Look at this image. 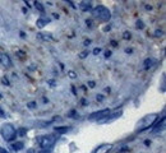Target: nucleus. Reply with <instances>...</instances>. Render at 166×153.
<instances>
[{
	"instance_id": "5",
	"label": "nucleus",
	"mask_w": 166,
	"mask_h": 153,
	"mask_svg": "<svg viewBox=\"0 0 166 153\" xmlns=\"http://www.w3.org/2000/svg\"><path fill=\"white\" fill-rule=\"evenodd\" d=\"M110 112H111V110L110 108H105V110H100V111H96L93 114H91L90 116H88V119L90 120H97V121H101L102 119H105Z\"/></svg>"
},
{
	"instance_id": "29",
	"label": "nucleus",
	"mask_w": 166,
	"mask_h": 153,
	"mask_svg": "<svg viewBox=\"0 0 166 153\" xmlns=\"http://www.w3.org/2000/svg\"><path fill=\"white\" fill-rule=\"evenodd\" d=\"M90 43H91V40H86V42H84V45L87 46V45H90Z\"/></svg>"
},
{
	"instance_id": "16",
	"label": "nucleus",
	"mask_w": 166,
	"mask_h": 153,
	"mask_svg": "<svg viewBox=\"0 0 166 153\" xmlns=\"http://www.w3.org/2000/svg\"><path fill=\"white\" fill-rule=\"evenodd\" d=\"M35 6H36V8L40 10L41 13H43V12H45V8L42 6V4H41V3H38V1H35Z\"/></svg>"
},
{
	"instance_id": "10",
	"label": "nucleus",
	"mask_w": 166,
	"mask_h": 153,
	"mask_svg": "<svg viewBox=\"0 0 166 153\" xmlns=\"http://www.w3.org/2000/svg\"><path fill=\"white\" fill-rule=\"evenodd\" d=\"M164 128H165V117L162 116V119H161V125H160V124H157V125H156V128H155V129L152 130V133H153V134H159Z\"/></svg>"
},
{
	"instance_id": "4",
	"label": "nucleus",
	"mask_w": 166,
	"mask_h": 153,
	"mask_svg": "<svg viewBox=\"0 0 166 153\" xmlns=\"http://www.w3.org/2000/svg\"><path fill=\"white\" fill-rule=\"evenodd\" d=\"M0 133H1V137L4 138V140L6 142H13L17 137V130L12 124H4L0 129Z\"/></svg>"
},
{
	"instance_id": "15",
	"label": "nucleus",
	"mask_w": 166,
	"mask_h": 153,
	"mask_svg": "<svg viewBox=\"0 0 166 153\" xmlns=\"http://www.w3.org/2000/svg\"><path fill=\"white\" fill-rule=\"evenodd\" d=\"M22 148H23V143H22V142H17V143L13 144V149L14 151H20Z\"/></svg>"
},
{
	"instance_id": "25",
	"label": "nucleus",
	"mask_w": 166,
	"mask_h": 153,
	"mask_svg": "<svg viewBox=\"0 0 166 153\" xmlns=\"http://www.w3.org/2000/svg\"><path fill=\"white\" fill-rule=\"evenodd\" d=\"M124 38H130V33H128V32H124Z\"/></svg>"
},
{
	"instance_id": "21",
	"label": "nucleus",
	"mask_w": 166,
	"mask_h": 153,
	"mask_svg": "<svg viewBox=\"0 0 166 153\" xmlns=\"http://www.w3.org/2000/svg\"><path fill=\"white\" fill-rule=\"evenodd\" d=\"M96 98H97V101H102V100H104V96H102V94H97Z\"/></svg>"
},
{
	"instance_id": "19",
	"label": "nucleus",
	"mask_w": 166,
	"mask_h": 153,
	"mask_svg": "<svg viewBox=\"0 0 166 153\" xmlns=\"http://www.w3.org/2000/svg\"><path fill=\"white\" fill-rule=\"evenodd\" d=\"M137 27H138V28H145V24H143L142 20H138V22H137Z\"/></svg>"
},
{
	"instance_id": "12",
	"label": "nucleus",
	"mask_w": 166,
	"mask_h": 153,
	"mask_svg": "<svg viewBox=\"0 0 166 153\" xmlns=\"http://www.w3.org/2000/svg\"><path fill=\"white\" fill-rule=\"evenodd\" d=\"M156 63V60L155 59H152V58H148V59H146L145 60V63H143V67H145V69H148V68H151L152 65Z\"/></svg>"
},
{
	"instance_id": "24",
	"label": "nucleus",
	"mask_w": 166,
	"mask_h": 153,
	"mask_svg": "<svg viewBox=\"0 0 166 153\" xmlns=\"http://www.w3.org/2000/svg\"><path fill=\"white\" fill-rule=\"evenodd\" d=\"M0 153H9L5 148H3V147H0Z\"/></svg>"
},
{
	"instance_id": "6",
	"label": "nucleus",
	"mask_w": 166,
	"mask_h": 153,
	"mask_svg": "<svg viewBox=\"0 0 166 153\" xmlns=\"http://www.w3.org/2000/svg\"><path fill=\"white\" fill-rule=\"evenodd\" d=\"M121 114H123V110H121V108H119V110H116V111H111L105 119H102L101 121H100V124H106V123L113 121V120H115L119 116H121Z\"/></svg>"
},
{
	"instance_id": "28",
	"label": "nucleus",
	"mask_w": 166,
	"mask_h": 153,
	"mask_svg": "<svg viewBox=\"0 0 166 153\" xmlns=\"http://www.w3.org/2000/svg\"><path fill=\"white\" fill-rule=\"evenodd\" d=\"M69 116H70V117L75 116V111H74V110H72V111H70V114H69Z\"/></svg>"
},
{
	"instance_id": "23",
	"label": "nucleus",
	"mask_w": 166,
	"mask_h": 153,
	"mask_svg": "<svg viewBox=\"0 0 166 153\" xmlns=\"http://www.w3.org/2000/svg\"><path fill=\"white\" fill-rule=\"evenodd\" d=\"M68 74H69L70 78H75V76H77V74H75V73H73V72H69Z\"/></svg>"
},
{
	"instance_id": "17",
	"label": "nucleus",
	"mask_w": 166,
	"mask_h": 153,
	"mask_svg": "<svg viewBox=\"0 0 166 153\" xmlns=\"http://www.w3.org/2000/svg\"><path fill=\"white\" fill-rule=\"evenodd\" d=\"M26 132H27V129H26V128H22V129H19V130H18L17 133H18L19 135H22V137H23V135L26 134Z\"/></svg>"
},
{
	"instance_id": "32",
	"label": "nucleus",
	"mask_w": 166,
	"mask_h": 153,
	"mask_svg": "<svg viewBox=\"0 0 166 153\" xmlns=\"http://www.w3.org/2000/svg\"><path fill=\"white\" fill-rule=\"evenodd\" d=\"M125 52H128V54H130V52H132V49H127V50H125Z\"/></svg>"
},
{
	"instance_id": "2",
	"label": "nucleus",
	"mask_w": 166,
	"mask_h": 153,
	"mask_svg": "<svg viewBox=\"0 0 166 153\" xmlns=\"http://www.w3.org/2000/svg\"><path fill=\"white\" fill-rule=\"evenodd\" d=\"M58 140V135L56 134H49V135H43L38 139L40 142V147L42 151H51V148L55 146Z\"/></svg>"
},
{
	"instance_id": "1",
	"label": "nucleus",
	"mask_w": 166,
	"mask_h": 153,
	"mask_svg": "<svg viewBox=\"0 0 166 153\" xmlns=\"http://www.w3.org/2000/svg\"><path fill=\"white\" fill-rule=\"evenodd\" d=\"M159 117H160V114H157V112L147 114L146 116H143L138 121V124L136 125V132L142 133V132H145V130H148L150 128H152L155 124H156Z\"/></svg>"
},
{
	"instance_id": "9",
	"label": "nucleus",
	"mask_w": 166,
	"mask_h": 153,
	"mask_svg": "<svg viewBox=\"0 0 166 153\" xmlns=\"http://www.w3.org/2000/svg\"><path fill=\"white\" fill-rule=\"evenodd\" d=\"M50 22H51V19H50L49 17H41V18L36 22V26H37L38 28H43L46 24H49Z\"/></svg>"
},
{
	"instance_id": "18",
	"label": "nucleus",
	"mask_w": 166,
	"mask_h": 153,
	"mask_svg": "<svg viewBox=\"0 0 166 153\" xmlns=\"http://www.w3.org/2000/svg\"><path fill=\"white\" fill-rule=\"evenodd\" d=\"M88 54H90V51H84V52H81V54H79L78 56H79L81 59H84V58H86V56L88 55Z\"/></svg>"
},
{
	"instance_id": "3",
	"label": "nucleus",
	"mask_w": 166,
	"mask_h": 153,
	"mask_svg": "<svg viewBox=\"0 0 166 153\" xmlns=\"http://www.w3.org/2000/svg\"><path fill=\"white\" fill-rule=\"evenodd\" d=\"M92 14L95 18H98L104 22H107L110 20L111 18V12H110V9L106 8L105 5H97L96 8L92 9Z\"/></svg>"
},
{
	"instance_id": "27",
	"label": "nucleus",
	"mask_w": 166,
	"mask_h": 153,
	"mask_svg": "<svg viewBox=\"0 0 166 153\" xmlns=\"http://www.w3.org/2000/svg\"><path fill=\"white\" fill-rule=\"evenodd\" d=\"M3 83H4V84H6V85H8V84H9V80H8V79H6V78H3Z\"/></svg>"
},
{
	"instance_id": "22",
	"label": "nucleus",
	"mask_w": 166,
	"mask_h": 153,
	"mask_svg": "<svg viewBox=\"0 0 166 153\" xmlns=\"http://www.w3.org/2000/svg\"><path fill=\"white\" fill-rule=\"evenodd\" d=\"M0 116H1V117H5V116H6V115L4 114V110H3L1 107H0Z\"/></svg>"
},
{
	"instance_id": "26",
	"label": "nucleus",
	"mask_w": 166,
	"mask_h": 153,
	"mask_svg": "<svg viewBox=\"0 0 166 153\" xmlns=\"http://www.w3.org/2000/svg\"><path fill=\"white\" fill-rule=\"evenodd\" d=\"M35 106H36V103H35V102H31V103H28V107H31V108H33Z\"/></svg>"
},
{
	"instance_id": "31",
	"label": "nucleus",
	"mask_w": 166,
	"mask_h": 153,
	"mask_svg": "<svg viewBox=\"0 0 166 153\" xmlns=\"http://www.w3.org/2000/svg\"><path fill=\"white\" fill-rule=\"evenodd\" d=\"M38 153H51V151H40Z\"/></svg>"
},
{
	"instance_id": "30",
	"label": "nucleus",
	"mask_w": 166,
	"mask_h": 153,
	"mask_svg": "<svg viewBox=\"0 0 166 153\" xmlns=\"http://www.w3.org/2000/svg\"><path fill=\"white\" fill-rule=\"evenodd\" d=\"M88 84H90V87H91V88H93V87H95V82H90Z\"/></svg>"
},
{
	"instance_id": "11",
	"label": "nucleus",
	"mask_w": 166,
	"mask_h": 153,
	"mask_svg": "<svg viewBox=\"0 0 166 153\" xmlns=\"http://www.w3.org/2000/svg\"><path fill=\"white\" fill-rule=\"evenodd\" d=\"M37 38L41 40V41H51V40H52V36H51V35H47V33H42V32H40V33H37Z\"/></svg>"
},
{
	"instance_id": "7",
	"label": "nucleus",
	"mask_w": 166,
	"mask_h": 153,
	"mask_svg": "<svg viewBox=\"0 0 166 153\" xmlns=\"http://www.w3.org/2000/svg\"><path fill=\"white\" fill-rule=\"evenodd\" d=\"M0 65H1L3 68L8 69L12 67V60H10V56L5 52H1L0 54Z\"/></svg>"
},
{
	"instance_id": "8",
	"label": "nucleus",
	"mask_w": 166,
	"mask_h": 153,
	"mask_svg": "<svg viewBox=\"0 0 166 153\" xmlns=\"http://www.w3.org/2000/svg\"><path fill=\"white\" fill-rule=\"evenodd\" d=\"M113 148V144H110V143H104V144H100L98 147H96L92 153H109L110 151H111Z\"/></svg>"
},
{
	"instance_id": "14",
	"label": "nucleus",
	"mask_w": 166,
	"mask_h": 153,
	"mask_svg": "<svg viewBox=\"0 0 166 153\" xmlns=\"http://www.w3.org/2000/svg\"><path fill=\"white\" fill-rule=\"evenodd\" d=\"M81 9L83 10V12L91 10V4H90V3H82V4H81Z\"/></svg>"
},
{
	"instance_id": "13",
	"label": "nucleus",
	"mask_w": 166,
	"mask_h": 153,
	"mask_svg": "<svg viewBox=\"0 0 166 153\" xmlns=\"http://www.w3.org/2000/svg\"><path fill=\"white\" fill-rule=\"evenodd\" d=\"M69 129H70V128H68V126H56V128H55V132L63 134V133H66Z\"/></svg>"
},
{
	"instance_id": "20",
	"label": "nucleus",
	"mask_w": 166,
	"mask_h": 153,
	"mask_svg": "<svg viewBox=\"0 0 166 153\" xmlns=\"http://www.w3.org/2000/svg\"><path fill=\"white\" fill-rule=\"evenodd\" d=\"M101 51H102V50H101V49H100V47H96V49H95V50H93L92 52L95 54V55H98V54H100V52H101Z\"/></svg>"
}]
</instances>
